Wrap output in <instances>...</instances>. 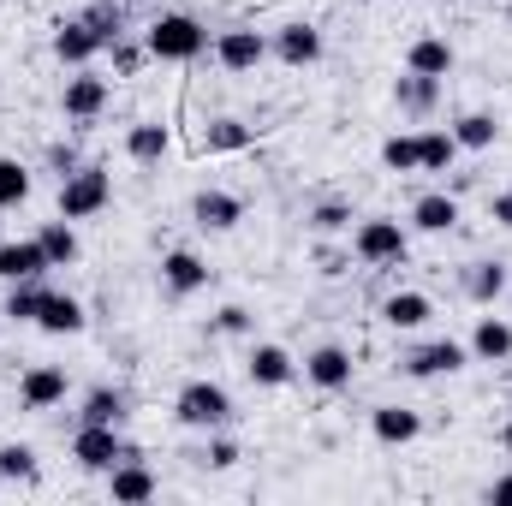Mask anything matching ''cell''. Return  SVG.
Listing matches in <instances>:
<instances>
[{
	"instance_id": "cell-1",
	"label": "cell",
	"mask_w": 512,
	"mask_h": 506,
	"mask_svg": "<svg viewBox=\"0 0 512 506\" xmlns=\"http://www.w3.org/2000/svg\"><path fill=\"white\" fill-rule=\"evenodd\" d=\"M143 48H149V60H161V66H191V60L209 54V24L191 18V12H161V18L143 30Z\"/></svg>"
},
{
	"instance_id": "cell-2",
	"label": "cell",
	"mask_w": 512,
	"mask_h": 506,
	"mask_svg": "<svg viewBox=\"0 0 512 506\" xmlns=\"http://www.w3.org/2000/svg\"><path fill=\"white\" fill-rule=\"evenodd\" d=\"M233 417H239V411H233V393H227L221 381H209V376L185 381V387L173 393V423H179V429L209 435V429H227Z\"/></svg>"
},
{
	"instance_id": "cell-3",
	"label": "cell",
	"mask_w": 512,
	"mask_h": 506,
	"mask_svg": "<svg viewBox=\"0 0 512 506\" xmlns=\"http://www.w3.org/2000/svg\"><path fill=\"white\" fill-rule=\"evenodd\" d=\"M352 256H358L364 268H399V262L411 256V227L393 221V215H364V221L352 227Z\"/></svg>"
},
{
	"instance_id": "cell-4",
	"label": "cell",
	"mask_w": 512,
	"mask_h": 506,
	"mask_svg": "<svg viewBox=\"0 0 512 506\" xmlns=\"http://www.w3.org/2000/svg\"><path fill=\"white\" fill-rule=\"evenodd\" d=\"M114 203V173L102 167V161H84V167H72L66 179H60V215L66 221H90V215H102Z\"/></svg>"
},
{
	"instance_id": "cell-5",
	"label": "cell",
	"mask_w": 512,
	"mask_h": 506,
	"mask_svg": "<svg viewBox=\"0 0 512 506\" xmlns=\"http://www.w3.org/2000/svg\"><path fill=\"white\" fill-rule=\"evenodd\" d=\"M209 54H215L221 72L245 78V72H256V66L268 60V30H256V24H227V30H215Z\"/></svg>"
},
{
	"instance_id": "cell-6",
	"label": "cell",
	"mask_w": 512,
	"mask_h": 506,
	"mask_svg": "<svg viewBox=\"0 0 512 506\" xmlns=\"http://www.w3.org/2000/svg\"><path fill=\"white\" fill-rule=\"evenodd\" d=\"M72 459H78V471L108 477V471L126 459V435H120L114 423H78V429H72Z\"/></svg>"
},
{
	"instance_id": "cell-7",
	"label": "cell",
	"mask_w": 512,
	"mask_h": 506,
	"mask_svg": "<svg viewBox=\"0 0 512 506\" xmlns=\"http://www.w3.org/2000/svg\"><path fill=\"white\" fill-rule=\"evenodd\" d=\"M471 364V346L465 340H423V346H411L405 358H399V370L411 381H441V376H459Z\"/></svg>"
},
{
	"instance_id": "cell-8",
	"label": "cell",
	"mask_w": 512,
	"mask_h": 506,
	"mask_svg": "<svg viewBox=\"0 0 512 506\" xmlns=\"http://www.w3.org/2000/svg\"><path fill=\"white\" fill-rule=\"evenodd\" d=\"M108 102H114V90H108V78H96L90 66H78V72L66 78V90H60V114H66L72 126H96V120L108 114Z\"/></svg>"
},
{
	"instance_id": "cell-9",
	"label": "cell",
	"mask_w": 512,
	"mask_h": 506,
	"mask_svg": "<svg viewBox=\"0 0 512 506\" xmlns=\"http://www.w3.org/2000/svg\"><path fill=\"white\" fill-rule=\"evenodd\" d=\"M268 54H274L280 66L304 72V66H316V60H322V30H316L310 18H286V24H274V30H268Z\"/></svg>"
},
{
	"instance_id": "cell-10",
	"label": "cell",
	"mask_w": 512,
	"mask_h": 506,
	"mask_svg": "<svg viewBox=\"0 0 512 506\" xmlns=\"http://www.w3.org/2000/svg\"><path fill=\"white\" fill-rule=\"evenodd\" d=\"M298 376L310 381V387H322V393H346V387H352V376H358V364H352V352H346V346L322 340L316 352H304Z\"/></svg>"
},
{
	"instance_id": "cell-11",
	"label": "cell",
	"mask_w": 512,
	"mask_h": 506,
	"mask_svg": "<svg viewBox=\"0 0 512 506\" xmlns=\"http://www.w3.org/2000/svg\"><path fill=\"white\" fill-rule=\"evenodd\" d=\"M66 393H72V381L60 364H30L24 376H18V411H54V405H66Z\"/></svg>"
},
{
	"instance_id": "cell-12",
	"label": "cell",
	"mask_w": 512,
	"mask_h": 506,
	"mask_svg": "<svg viewBox=\"0 0 512 506\" xmlns=\"http://www.w3.org/2000/svg\"><path fill=\"white\" fill-rule=\"evenodd\" d=\"M108 495H114L120 506H143V501H155V495H161L155 471L143 465V447H131V441H126V459L108 471Z\"/></svg>"
},
{
	"instance_id": "cell-13",
	"label": "cell",
	"mask_w": 512,
	"mask_h": 506,
	"mask_svg": "<svg viewBox=\"0 0 512 506\" xmlns=\"http://www.w3.org/2000/svg\"><path fill=\"white\" fill-rule=\"evenodd\" d=\"M382 328H393V334H423L429 322H435V298L429 292H417V286H399V292H387L382 298Z\"/></svg>"
},
{
	"instance_id": "cell-14",
	"label": "cell",
	"mask_w": 512,
	"mask_h": 506,
	"mask_svg": "<svg viewBox=\"0 0 512 506\" xmlns=\"http://www.w3.org/2000/svg\"><path fill=\"white\" fill-rule=\"evenodd\" d=\"M48 48H54V60H60L66 72H78V66H96V54H108V48H102V36H96L84 18H60Z\"/></svg>"
},
{
	"instance_id": "cell-15",
	"label": "cell",
	"mask_w": 512,
	"mask_h": 506,
	"mask_svg": "<svg viewBox=\"0 0 512 506\" xmlns=\"http://www.w3.org/2000/svg\"><path fill=\"white\" fill-rule=\"evenodd\" d=\"M203 286H209V262L197 251L173 245V251L161 256V292H167V298H197Z\"/></svg>"
},
{
	"instance_id": "cell-16",
	"label": "cell",
	"mask_w": 512,
	"mask_h": 506,
	"mask_svg": "<svg viewBox=\"0 0 512 506\" xmlns=\"http://www.w3.org/2000/svg\"><path fill=\"white\" fill-rule=\"evenodd\" d=\"M191 221H197L203 233H233V227L245 221V197H233V191H221V185H203V191L191 197Z\"/></svg>"
},
{
	"instance_id": "cell-17",
	"label": "cell",
	"mask_w": 512,
	"mask_h": 506,
	"mask_svg": "<svg viewBox=\"0 0 512 506\" xmlns=\"http://www.w3.org/2000/svg\"><path fill=\"white\" fill-rule=\"evenodd\" d=\"M245 376H251V387H292L298 381V358L286 346H274V340H256L245 352Z\"/></svg>"
},
{
	"instance_id": "cell-18",
	"label": "cell",
	"mask_w": 512,
	"mask_h": 506,
	"mask_svg": "<svg viewBox=\"0 0 512 506\" xmlns=\"http://www.w3.org/2000/svg\"><path fill=\"white\" fill-rule=\"evenodd\" d=\"M405 227L411 233H429V239H441V233H453L459 227V197L441 185V191H423L417 203H411V215H405Z\"/></svg>"
},
{
	"instance_id": "cell-19",
	"label": "cell",
	"mask_w": 512,
	"mask_h": 506,
	"mask_svg": "<svg viewBox=\"0 0 512 506\" xmlns=\"http://www.w3.org/2000/svg\"><path fill=\"white\" fill-rule=\"evenodd\" d=\"M36 328L54 334V340H66V334H84V328H90V310H84V298L48 286V298H42V310H36Z\"/></svg>"
},
{
	"instance_id": "cell-20",
	"label": "cell",
	"mask_w": 512,
	"mask_h": 506,
	"mask_svg": "<svg viewBox=\"0 0 512 506\" xmlns=\"http://www.w3.org/2000/svg\"><path fill=\"white\" fill-rule=\"evenodd\" d=\"M459 286H465V298H471V304L495 310V304H501V292L512 286V274H507V262H501V256H477V262H465V280H459Z\"/></svg>"
},
{
	"instance_id": "cell-21",
	"label": "cell",
	"mask_w": 512,
	"mask_h": 506,
	"mask_svg": "<svg viewBox=\"0 0 512 506\" xmlns=\"http://www.w3.org/2000/svg\"><path fill=\"white\" fill-rule=\"evenodd\" d=\"M393 108L405 120H429L441 108V78H423V72H399L393 78Z\"/></svg>"
},
{
	"instance_id": "cell-22",
	"label": "cell",
	"mask_w": 512,
	"mask_h": 506,
	"mask_svg": "<svg viewBox=\"0 0 512 506\" xmlns=\"http://www.w3.org/2000/svg\"><path fill=\"white\" fill-rule=\"evenodd\" d=\"M131 417V393L120 387V381H96L84 399H78V423H126Z\"/></svg>"
},
{
	"instance_id": "cell-23",
	"label": "cell",
	"mask_w": 512,
	"mask_h": 506,
	"mask_svg": "<svg viewBox=\"0 0 512 506\" xmlns=\"http://www.w3.org/2000/svg\"><path fill=\"white\" fill-rule=\"evenodd\" d=\"M370 435L382 447H411L423 435V411H411V405H376L370 411Z\"/></svg>"
},
{
	"instance_id": "cell-24",
	"label": "cell",
	"mask_w": 512,
	"mask_h": 506,
	"mask_svg": "<svg viewBox=\"0 0 512 506\" xmlns=\"http://www.w3.org/2000/svg\"><path fill=\"white\" fill-rule=\"evenodd\" d=\"M465 346H471V364H512V322L507 316H477Z\"/></svg>"
},
{
	"instance_id": "cell-25",
	"label": "cell",
	"mask_w": 512,
	"mask_h": 506,
	"mask_svg": "<svg viewBox=\"0 0 512 506\" xmlns=\"http://www.w3.org/2000/svg\"><path fill=\"white\" fill-rule=\"evenodd\" d=\"M459 155H465V149H459V137H453L447 126H423L417 131V173H453Z\"/></svg>"
},
{
	"instance_id": "cell-26",
	"label": "cell",
	"mask_w": 512,
	"mask_h": 506,
	"mask_svg": "<svg viewBox=\"0 0 512 506\" xmlns=\"http://www.w3.org/2000/svg\"><path fill=\"white\" fill-rule=\"evenodd\" d=\"M126 155L137 167H161L173 155V131L161 120H137V126H126Z\"/></svg>"
},
{
	"instance_id": "cell-27",
	"label": "cell",
	"mask_w": 512,
	"mask_h": 506,
	"mask_svg": "<svg viewBox=\"0 0 512 506\" xmlns=\"http://www.w3.org/2000/svg\"><path fill=\"white\" fill-rule=\"evenodd\" d=\"M453 42L447 36H411V48H405V72H423V78H447L453 72Z\"/></svg>"
},
{
	"instance_id": "cell-28",
	"label": "cell",
	"mask_w": 512,
	"mask_h": 506,
	"mask_svg": "<svg viewBox=\"0 0 512 506\" xmlns=\"http://www.w3.org/2000/svg\"><path fill=\"white\" fill-rule=\"evenodd\" d=\"M42 298H48V274H36V280H12V286H6V304H0V316H6L12 328H36Z\"/></svg>"
},
{
	"instance_id": "cell-29",
	"label": "cell",
	"mask_w": 512,
	"mask_h": 506,
	"mask_svg": "<svg viewBox=\"0 0 512 506\" xmlns=\"http://www.w3.org/2000/svg\"><path fill=\"white\" fill-rule=\"evenodd\" d=\"M36 274H48V256L36 239H0V280L12 286V280H36Z\"/></svg>"
},
{
	"instance_id": "cell-30",
	"label": "cell",
	"mask_w": 512,
	"mask_h": 506,
	"mask_svg": "<svg viewBox=\"0 0 512 506\" xmlns=\"http://www.w3.org/2000/svg\"><path fill=\"white\" fill-rule=\"evenodd\" d=\"M36 245L48 256V268H72V262L84 256V245H78V233H72L66 215H60V221H42V227H36Z\"/></svg>"
},
{
	"instance_id": "cell-31",
	"label": "cell",
	"mask_w": 512,
	"mask_h": 506,
	"mask_svg": "<svg viewBox=\"0 0 512 506\" xmlns=\"http://www.w3.org/2000/svg\"><path fill=\"white\" fill-rule=\"evenodd\" d=\"M251 143H256V126L233 120V114H215V120L203 126V149H209V155H239V149H251Z\"/></svg>"
},
{
	"instance_id": "cell-32",
	"label": "cell",
	"mask_w": 512,
	"mask_h": 506,
	"mask_svg": "<svg viewBox=\"0 0 512 506\" xmlns=\"http://www.w3.org/2000/svg\"><path fill=\"white\" fill-rule=\"evenodd\" d=\"M447 131H453V137H459V149H471V155H483V149H495V143H501V120H495V114H483V108L459 114Z\"/></svg>"
},
{
	"instance_id": "cell-33",
	"label": "cell",
	"mask_w": 512,
	"mask_h": 506,
	"mask_svg": "<svg viewBox=\"0 0 512 506\" xmlns=\"http://www.w3.org/2000/svg\"><path fill=\"white\" fill-rule=\"evenodd\" d=\"M304 221H310V233L334 239V233H352V221H358V215H352V203H346V197H322Z\"/></svg>"
},
{
	"instance_id": "cell-34",
	"label": "cell",
	"mask_w": 512,
	"mask_h": 506,
	"mask_svg": "<svg viewBox=\"0 0 512 506\" xmlns=\"http://www.w3.org/2000/svg\"><path fill=\"white\" fill-rule=\"evenodd\" d=\"M239 459H245V447H239L227 429H209L203 447H197V465H203V471H233Z\"/></svg>"
},
{
	"instance_id": "cell-35",
	"label": "cell",
	"mask_w": 512,
	"mask_h": 506,
	"mask_svg": "<svg viewBox=\"0 0 512 506\" xmlns=\"http://www.w3.org/2000/svg\"><path fill=\"white\" fill-rule=\"evenodd\" d=\"M96 36H102V48L114 42V36H126V0H90L84 12H78Z\"/></svg>"
},
{
	"instance_id": "cell-36",
	"label": "cell",
	"mask_w": 512,
	"mask_h": 506,
	"mask_svg": "<svg viewBox=\"0 0 512 506\" xmlns=\"http://www.w3.org/2000/svg\"><path fill=\"white\" fill-rule=\"evenodd\" d=\"M0 477H6V483H36V477H42L36 447H30V441H0Z\"/></svg>"
},
{
	"instance_id": "cell-37",
	"label": "cell",
	"mask_w": 512,
	"mask_h": 506,
	"mask_svg": "<svg viewBox=\"0 0 512 506\" xmlns=\"http://www.w3.org/2000/svg\"><path fill=\"white\" fill-rule=\"evenodd\" d=\"M30 203V167L18 155H0V209H24Z\"/></svg>"
},
{
	"instance_id": "cell-38",
	"label": "cell",
	"mask_w": 512,
	"mask_h": 506,
	"mask_svg": "<svg viewBox=\"0 0 512 506\" xmlns=\"http://www.w3.org/2000/svg\"><path fill=\"white\" fill-rule=\"evenodd\" d=\"M108 60H114V78H137L143 72V60H149V48H143V36H114L108 42Z\"/></svg>"
},
{
	"instance_id": "cell-39",
	"label": "cell",
	"mask_w": 512,
	"mask_h": 506,
	"mask_svg": "<svg viewBox=\"0 0 512 506\" xmlns=\"http://www.w3.org/2000/svg\"><path fill=\"white\" fill-rule=\"evenodd\" d=\"M382 167L387 173H417V131H393V137H387Z\"/></svg>"
},
{
	"instance_id": "cell-40",
	"label": "cell",
	"mask_w": 512,
	"mask_h": 506,
	"mask_svg": "<svg viewBox=\"0 0 512 506\" xmlns=\"http://www.w3.org/2000/svg\"><path fill=\"white\" fill-rule=\"evenodd\" d=\"M251 328H256V316L245 310V304H221L215 322H209V334H221V340H245Z\"/></svg>"
},
{
	"instance_id": "cell-41",
	"label": "cell",
	"mask_w": 512,
	"mask_h": 506,
	"mask_svg": "<svg viewBox=\"0 0 512 506\" xmlns=\"http://www.w3.org/2000/svg\"><path fill=\"white\" fill-rule=\"evenodd\" d=\"M42 155H48V167H54V173H60V179H66V173H72V167H84V149H78V143H72V137H54V143H48V149H42Z\"/></svg>"
},
{
	"instance_id": "cell-42",
	"label": "cell",
	"mask_w": 512,
	"mask_h": 506,
	"mask_svg": "<svg viewBox=\"0 0 512 506\" xmlns=\"http://www.w3.org/2000/svg\"><path fill=\"white\" fill-rule=\"evenodd\" d=\"M489 221H495V227H507V233H512V185H501V191L489 197Z\"/></svg>"
},
{
	"instance_id": "cell-43",
	"label": "cell",
	"mask_w": 512,
	"mask_h": 506,
	"mask_svg": "<svg viewBox=\"0 0 512 506\" xmlns=\"http://www.w3.org/2000/svg\"><path fill=\"white\" fill-rule=\"evenodd\" d=\"M316 262H322V274H328V280H340V274L352 268V251H328V245H322V251H316Z\"/></svg>"
},
{
	"instance_id": "cell-44",
	"label": "cell",
	"mask_w": 512,
	"mask_h": 506,
	"mask_svg": "<svg viewBox=\"0 0 512 506\" xmlns=\"http://www.w3.org/2000/svg\"><path fill=\"white\" fill-rule=\"evenodd\" d=\"M483 495H489L495 506H512V471H501V477H495V483H489Z\"/></svg>"
},
{
	"instance_id": "cell-45",
	"label": "cell",
	"mask_w": 512,
	"mask_h": 506,
	"mask_svg": "<svg viewBox=\"0 0 512 506\" xmlns=\"http://www.w3.org/2000/svg\"><path fill=\"white\" fill-rule=\"evenodd\" d=\"M501 447H507V453H512V417H507V423H501Z\"/></svg>"
},
{
	"instance_id": "cell-46",
	"label": "cell",
	"mask_w": 512,
	"mask_h": 506,
	"mask_svg": "<svg viewBox=\"0 0 512 506\" xmlns=\"http://www.w3.org/2000/svg\"><path fill=\"white\" fill-rule=\"evenodd\" d=\"M507 24H512V0H507Z\"/></svg>"
},
{
	"instance_id": "cell-47",
	"label": "cell",
	"mask_w": 512,
	"mask_h": 506,
	"mask_svg": "<svg viewBox=\"0 0 512 506\" xmlns=\"http://www.w3.org/2000/svg\"><path fill=\"white\" fill-rule=\"evenodd\" d=\"M126 6H143V0H126Z\"/></svg>"
},
{
	"instance_id": "cell-48",
	"label": "cell",
	"mask_w": 512,
	"mask_h": 506,
	"mask_svg": "<svg viewBox=\"0 0 512 506\" xmlns=\"http://www.w3.org/2000/svg\"><path fill=\"white\" fill-rule=\"evenodd\" d=\"M0 489H6V477H0Z\"/></svg>"
}]
</instances>
